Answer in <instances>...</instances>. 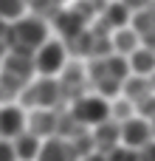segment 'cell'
Listing matches in <instances>:
<instances>
[{"label": "cell", "instance_id": "6da1fadb", "mask_svg": "<svg viewBox=\"0 0 155 161\" xmlns=\"http://www.w3.org/2000/svg\"><path fill=\"white\" fill-rule=\"evenodd\" d=\"M48 40V20L28 14L20 17L14 23H8V34H6V48L17 51V54H34L42 42Z\"/></svg>", "mask_w": 155, "mask_h": 161}, {"label": "cell", "instance_id": "7a4b0ae2", "mask_svg": "<svg viewBox=\"0 0 155 161\" xmlns=\"http://www.w3.org/2000/svg\"><path fill=\"white\" fill-rule=\"evenodd\" d=\"M20 99H23V105H28V108L59 110V105H62V91H59L56 76H40L37 82H28V85L20 91Z\"/></svg>", "mask_w": 155, "mask_h": 161}, {"label": "cell", "instance_id": "3957f363", "mask_svg": "<svg viewBox=\"0 0 155 161\" xmlns=\"http://www.w3.org/2000/svg\"><path fill=\"white\" fill-rule=\"evenodd\" d=\"M71 113L82 127H96L104 119H110V102L99 93H82L71 102Z\"/></svg>", "mask_w": 155, "mask_h": 161}, {"label": "cell", "instance_id": "277c9868", "mask_svg": "<svg viewBox=\"0 0 155 161\" xmlns=\"http://www.w3.org/2000/svg\"><path fill=\"white\" fill-rule=\"evenodd\" d=\"M65 57H68V51L59 40H45L34 51V71L40 76H56L65 68Z\"/></svg>", "mask_w": 155, "mask_h": 161}, {"label": "cell", "instance_id": "5b68a950", "mask_svg": "<svg viewBox=\"0 0 155 161\" xmlns=\"http://www.w3.org/2000/svg\"><path fill=\"white\" fill-rule=\"evenodd\" d=\"M59 74L62 76L56 82H59V91H62V102H73L82 93H88V74L79 62H65V68Z\"/></svg>", "mask_w": 155, "mask_h": 161}, {"label": "cell", "instance_id": "8992f818", "mask_svg": "<svg viewBox=\"0 0 155 161\" xmlns=\"http://www.w3.org/2000/svg\"><path fill=\"white\" fill-rule=\"evenodd\" d=\"M0 71H3L6 76H11L14 82H20V85H28V82H31V76L37 74V71H34V54H17V51H6Z\"/></svg>", "mask_w": 155, "mask_h": 161}, {"label": "cell", "instance_id": "52a82bcc", "mask_svg": "<svg viewBox=\"0 0 155 161\" xmlns=\"http://www.w3.org/2000/svg\"><path fill=\"white\" fill-rule=\"evenodd\" d=\"M147 142H152V125L141 116H133L127 122H121V147L130 150H141Z\"/></svg>", "mask_w": 155, "mask_h": 161}, {"label": "cell", "instance_id": "ba28073f", "mask_svg": "<svg viewBox=\"0 0 155 161\" xmlns=\"http://www.w3.org/2000/svg\"><path fill=\"white\" fill-rule=\"evenodd\" d=\"M56 113H59V110L34 108V110L25 116V130L34 133L37 139H51V136H56Z\"/></svg>", "mask_w": 155, "mask_h": 161}, {"label": "cell", "instance_id": "9c48e42d", "mask_svg": "<svg viewBox=\"0 0 155 161\" xmlns=\"http://www.w3.org/2000/svg\"><path fill=\"white\" fill-rule=\"evenodd\" d=\"M130 23H133L130 28L138 34V42L144 48H152L155 51V6H147L141 11H133Z\"/></svg>", "mask_w": 155, "mask_h": 161}, {"label": "cell", "instance_id": "30bf717a", "mask_svg": "<svg viewBox=\"0 0 155 161\" xmlns=\"http://www.w3.org/2000/svg\"><path fill=\"white\" fill-rule=\"evenodd\" d=\"M90 136H93V144H96V153H110L113 147H119L121 144V125L119 122H113V119H104L102 125H96L93 130H90Z\"/></svg>", "mask_w": 155, "mask_h": 161}, {"label": "cell", "instance_id": "8fae6325", "mask_svg": "<svg viewBox=\"0 0 155 161\" xmlns=\"http://www.w3.org/2000/svg\"><path fill=\"white\" fill-rule=\"evenodd\" d=\"M34 161H79L71 142L68 139H59V136H51V139H42L40 144V153Z\"/></svg>", "mask_w": 155, "mask_h": 161}, {"label": "cell", "instance_id": "7c38bea8", "mask_svg": "<svg viewBox=\"0 0 155 161\" xmlns=\"http://www.w3.org/2000/svg\"><path fill=\"white\" fill-rule=\"evenodd\" d=\"M25 130V113L17 105H0V139L11 142Z\"/></svg>", "mask_w": 155, "mask_h": 161}, {"label": "cell", "instance_id": "4fadbf2b", "mask_svg": "<svg viewBox=\"0 0 155 161\" xmlns=\"http://www.w3.org/2000/svg\"><path fill=\"white\" fill-rule=\"evenodd\" d=\"M54 25H56V31H59L65 40H71V37L82 34V31L88 28V20H85L76 8H59V11L54 14Z\"/></svg>", "mask_w": 155, "mask_h": 161}, {"label": "cell", "instance_id": "5bb4252c", "mask_svg": "<svg viewBox=\"0 0 155 161\" xmlns=\"http://www.w3.org/2000/svg\"><path fill=\"white\" fill-rule=\"evenodd\" d=\"M102 17H99V23L110 31H119V28H124V25H130V17H133V11L121 3V0H113V3H104V8L99 11Z\"/></svg>", "mask_w": 155, "mask_h": 161}, {"label": "cell", "instance_id": "9a60e30c", "mask_svg": "<svg viewBox=\"0 0 155 161\" xmlns=\"http://www.w3.org/2000/svg\"><path fill=\"white\" fill-rule=\"evenodd\" d=\"M152 91V82H150V76H136V74H130L124 82H121V96L127 99V102H133V105H138V102H144Z\"/></svg>", "mask_w": 155, "mask_h": 161}, {"label": "cell", "instance_id": "2e32d148", "mask_svg": "<svg viewBox=\"0 0 155 161\" xmlns=\"http://www.w3.org/2000/svg\"><path fill=\"white\" fill-rule=\"evenodd\" d=\"M40 144H42V139H37V136L28 133V130H23L17 139H11V147H14L17 161H34L37 153H40Z\"/></svg>", "mask_w": 155, "mask_h": 161}, {"label": "cell", "instance_id": "e0dca14e", "mask_svg": "<svg viewBox=\"0 0 155 161\" xmlns=\"http://www.w3.org/2000/svg\"><path fill=\"white\" fill-rule=\"evenodd\" d=\"M127 62H130V74H136V76H150L155 71V51L138 45V48L127 57Z\"/></svg>", "mask_w": 155, "mask_h": 161}, {"label": "cell", "instance_id": "ac0fdd59", "mask_svg": "<svg viewBox=\"0 0 155 161\" xmlns=\"http://www.w3.org/2000/svg\"><path fill=\"white\" fill-rule=\"evenodd\" d=\"M113 54H121V57H130L141 42H138V34L130 28V25H124V28H119L116 34H113Z\"/></svg>", "mask_w": 155, "mask_h": 161}, {"label": "cell", "instance_id": "d6986e66", "mask_svg": "<svg viewBox=\"0 0 155 161\" xmlns=\"http://www.w3.org/2000/svg\"><path fill=\"white\" fill-rule=\"evenodd\" d=\"M104 71H107V76H113L116 82H124V79L130 76V62H127V57H121V54H110V57H104Z\"/></svg>", "mask_w": 155, "mask_h": 161}, {"label": "cell", "instance_id": "ffe728a7", "mask_svg": "<svg viewBox=\"0 0 155 161\" xmlns=\"http://www.w3.org/2000/svg\"><path fill=\"white\" fill-rule=\"evenodd\" d=\"M133 116H136V105L127 102L124 96H116V99L110 102V119H113V122L121 125V122H127V119H133Z\"/></svg>", "mask_w": 155, "mask_h": 161}, {"label": "cell", "instance_id": "44dd1931", "mask_svg": "<svg viewBox=\"0 0 155 161\" xmlns=\"http://www.w3.org/2000/svg\"><path fill=\"white\" fill-rule=\"evenodd\" d=\"M25 0H0V20L3 23H14L20 17H25Z\"/></svg>", "mask_w": 155, "mask_h": 161}, {"label": "cell", "instance_id": "7402d4cb", "mask_svg": "<svg viewBox=\"0 0 155 161\" xmlns=\"http://www.w3.org/2000/svg\"><path fill=\"white\" fill-rule=\"evenodd\" d=\"M71 147H73L76 158H82V156H90V153H96V144H93V136H90V130H82V133H76V136L71 139Z\"/></svg>", "mask_w": 155, "mask_h": 161}, {"label": "cell", "instance_id": "603a6c76", "mask_svg": "<svg viewBox=\"0 0 155 161\" xmlns=\"http://www.w3.org/2000/svg\"><path fill=\"white\" fill-rule=\"evenodd\" d=\"M104 161H138V153L119 144V147H113L110 153H104Z\"/></svg>", "mask_w": 155, "mask_h": 161}, {"label": "cell", "instance_id": "cb8c5ba5", "mask_svg": "<svg viewBox=\"0 0 155 161\" xmlns=\"http://www.w3.org/2000/svg\"><path fill=\"white\" fill-rule=\"evenodd\" d=\"M136 116H141V119H147V122H155V93H150L144 102L136 105Z\"/></svg>", "mask_w": 155, "mask_h": 161}, {"label": "cell", "instance_id": "d4e9b609", "mask_svg": "<svg viewBox=\"0 0 155 161\" xmlns=\"http://www.w3.org/2000/svg\"><path fill=\"white\" fill-rule=\"evenodd\" d=\"M138 153V161H155V139L152 142H147L141 150H136Z\"/></svg>", "mask_w": 155, "mask_h": 161}, {"label": "cell", "instance_id": "484cf974", "mask_svg": "<svg viewBox=\"0 0 155 161\" xmlns=\"http://www.w3.org/2000/svg\"><path fill=\"white\" fill-rule=\"evenodd\" d=\"M0 161H17L11 142H6V139H0Z\"/></svg>", "mask_w": 155, "mask_h": 161}, {"label": "cell", "instance_id": "4316f807", "mask_svg": "<svg viewBox=\"0 0 155 161\" xmlns=\"http://www.w3.org/2000/svg\"><path fill=\"white\" fill-rule=\"evenodd\" d=\"M130 11H141V8H147V6H152V0H121Z\"/></svg>", "mask_w": 155, "mask_h": 161}, {"label": "cell", "instance_id": "83f0119b", "mask_svg": "<svg viewBox=\"0 0 155 161\" xmlns=\"http://www.w3.org/2000/svg\"><path fill=\"white\" fill-rule=\"evenodd\" d=\"M79 161H104V156L102 153H90V156H82Z\"/></svg>", "mask_w": 155, "mask_h": 161}, {"label": "cell", "instance_id": "f1b7e54d", "mask_svg": "<svg viewBox=\"0 0 155 161\" xmlns=\"http://www.w3.org/2000/svg\"><path fill=\"white\" fill-rule=\"evenodd\" d=\"M3 57H6V42H0V65H3Z\"/></svg>", "mask_w": 155, "mask_h": 161}, {"label": "cell", "instance_id": "f546056e", "mask_svg": "<svg viewBox=\"0 0 155 161\" xmlns=\"http://www.w3.org/2000/svg\"><path fill=\"white\" fill-rule=\"evenodd\" d=\"M150 82H152V91H155V71L150 74Z\"/></svg>", "mask_w": 155, "mask_h": 161}, {"label": "cell", "instance_id": "4dcf8cb0", "mask_svg": "<svg viewBox=\"0 0 155 161\" xmlns=\"http://www.w3.org/2000/svg\"><path fill=\"white\" fill-rule=\"evenodd\" d=\"M150 125H152V139H155V122H150Z\"/></svg>", "mask_w": 155, "mask_h": 161}, {"label": "cell", "instance_id": "1f68e13d", "mask_svg": "<svg viewBox=\"0 0 155 161\" xmlns=\"http://www.w3.org/2000/svg\"><path fill=\"white\" fill-rule=\"evenodd\" d=\"M152 6H155V0H152Z\"/></svg>", "mask_w": 155, "mask_h": 161}]
</instances>
